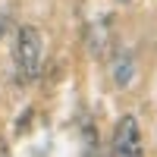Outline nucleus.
<instances>
[{"mask_svg":"<svg viewBox=\"0 0 157 157\" xmlns=\"http://www.w3.org/2000/svg\"><path fill=\"white\" fill-rule=\"evenodd\" d=\"M41 57H44V44H41V35L32 25H22L19 35H16V66L22 82H35L38 72H41Z\"/></svg>","mask_w":157,"mask_h":157,"instance_id":"obj_1","label":"nucleus"},{"mask_svg":"<svg viewBox=\"0 0 157 157\" xmlns=\"http://www.w3.org/2000/svg\"><path fill=\"white\" fill-rule=\"evenodd\" d=\"M113 154L116 157H145L141 151V129L135 116H120V123L113 129Z\"/></svg>","mask_w":157,"mask_h":157,"instance_id":"obj_2","label":"nucleus"},{"mask_svg":"<svg viewBox=\"0 0 157 157\" xmlns=\"http://www.w3.org/2000/svg\"><path fill=\"white\" fill-rule=\"evenodd\" d=\"M88 157H101V154H98V151H91V154H88Z\"/></svg>","mask_w":157,"mask_h":157,"instance_id":"obj_3","label":"nucleus"}]
</instances>
